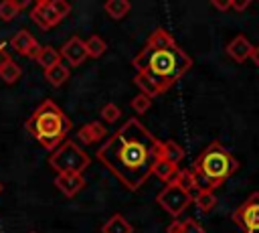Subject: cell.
I'll use <instances>...</instances> for the list:
<instances>
[{"label":"cell","mask_w":259,"mask_h":233,"mask_svg":"<svg viewBox=\"0 0 259 233\" xmlns=\"http://www.w3.org/2000/svg\"><path fill=\"white\" fill-rule=\"evenodd\" d=\"M10 47H12L18 55L28 57V59H34L36 53H38V49H40V45L36 43V38L32 36V32H28L26 28H20V30L10 38Z\"/></svg>","instance_id":"10"},{"label":"cell","mask_w":259,"mask_h":233,"mask_svg":"<svg viewBox=\"0 0 259 233\" xmlns=\"http://www.w3.org/2000/svg\"><path fill=\"white\" fill-rule=\"evenodd\" d=\"M2 190H4V186H2V182H0V195H2Z\"/></svg>","instance_id":"34"},{"label":"cell","mask_w":259,"mask_h":233,"mask_svg":"<svg viewBox=\"0 0 259 233\" xmlns=\"http://www.w3.org/2000/svg\"><path fill=\"white\" fill-rule=\"evenodd\" d=\"M190 170L196 176L198 190H214L239 170V162L221 142H210L194 158Z\"/></svg>","instance_id":"3"},{"label":"cell","mask_w":259,"mask_h":233,"mask_svg":"<svg viewBox=\"0 0 259 233\" xmlns=\"http://www.w3.org/2000/svg\"><path fill=\"white\" fill-rule=\"evenodd\" d=\"M49 164L59 174H83V170L89 168L91 160L75 140H65L53 150V154L49 156Z\"/></svg>","instance_id":"5"},{"label":"cell","mask_w":259,"mask_h":233,"mask_svg":"<svg viewBox=\"0 0 259 233\" xmlns=\"http://www.w3.org/2000/svg\"><path fill=\"white\" fill-rule=\"evenodd\" d=\"M103 10H105L111 18L119 20V18H123V16L132 10V4H130L127 0H107V2L103 4Z\"/></svg>","instance_id":"22"},{"label":"cell","mask_w":259,"mask_h":233,"mask_svg":"<svg viewBox=\"0 0 259 233\" xmlns=\"http://www.w3.org/2000/svg\"><path fill=\"white\" fill-rule=\"evenodd\" d=\"M26 6H28V2H16V0H2V2H0V18H2L4 22H8V20L16 18V16H18V12H20L22 8H26Z\"/></svg>","instance_id":"23"},{"label":"cell","mask_w":259,"mask_h":233,"mask_svg":"<svg viewBox=\"0 0 259 233\" xmlns=\"http://www.w3.org/2000/svg\"><path fill=\"white\" fill-rule=\"evenodd\" d=\"M24 128L42 148L55 150L67 140V134L71 132V120L53 99H45L28 115Z\"/></svg>","instance_id":"4"},{"label":"cell","mask_w":259,"mask_h":233,"mask_svg":"<svg viewBox=\"0 0 259 233\" xmlns=\"http://www.w3.org/2000/svg\"><path fill=\"white\" fill-rule=\"evenodd\" d=\"M101 120L103 122H107V124H113L115 120H119V115H121V109H119V105H115V103H105L103 107H101Z\"/></svg>","instance_id":"27"},{"label":"cell","mask_w":259,"mask_h":233,"mask_svg":"<svg viewBox=\"0 0 259 233\" xmlns=\"http://www.w3.org/2000/svg\"><path fill=\"white\" fill-rule=\"evenodd\" d=\"M166 233H204V227L196 221V219H192V217H188V219H184V221H172L168 227H166Z\"/></svg>","instance_id":"17"},{"label":"cell","mask_w":259,"mask_h":233,"mask_svg":"<svg viewBox=\"0 0 259 233\" xmlns=\"http://www.w3.org/2000/svg\"><path fill=\"white\" fill-rule=\"evenodd\" d=\"M107 136V128L101 122H87L77 130V142H81L83 146H91L101 142Z\"/></svg>","instance_id":"11"},{"label":"cell","mask_w":259,"mask_h":233,"mask_svg":"<svg viewBox=\"0 0 259 233\" xmlns=\"http://www.w3.org/2000/svg\"><path fill=\"white\" fill-rule=\"evenodd\" d=\"M69 75H71V69H69V65H65V61H59L57 65L45 69V79L53 87H61L63 83H67L69 81Z\"/></svg>","instance_id":"14"},{"label":"cell","mask_w":259,"mask_h":233,"mask_svg":"<svg viewBox=\"0 0 259 233\" xmlns=\"http://www.w3.org/2000/svg\"><path fill=\"white\" fill-rule=\"evenodd\" d=\"M245 233H259V192L249 195L231 215Z\"/></svg>","instance_id":"7"},{"label":"cell","mask_w":259,"mask_h":233,"mask_svg":"<svg viewBox=\"0 0 259 233\" xmlns=\"http://www.w3.org/2000/svg\"><path fill=\"white\" fill-rule=\"evenodd\" d=\"M85 49H87V55H89V57L99 59V57L107 51V43H105L99 34H91V36L85 41Z\"/></svg>","instance_id":"26"},{"label":"cell","mask_w":259,"mask_h":233,"mask_svg":"<svg viewBox=\"0 0 259 233\" xmlns=\"http://www.w3.org/2000/svg\"><path fill=\"white\" fill-rule=\"evenodd\" d=\"M180 168L178 166H174V164H170L168 160H158L156 164H154V168H152V174L156 176V178H160L162 182H166V184H170L172 180H174V176H176V172H178Z\"/></svg>","instance_id":"19"},{"label":"cell","mask_w":259,"mask_h":233,"mask_svg":"<svg viewBox=\"0 0 259 233\" xmlns=\"http://www.w3.org/2000/svg\"><path fill=\"white\" fill-rule=\"evenodd\" d=\"M251 61L259 67V45L257 47H253V53H251Z\"/></svg>","instance_id":"33"},{"label":"cell","mask_w":259,"mask_h":233,"mask_svg":"<svg viewBox=\"0 0 259 233\" xmlns=\"http://www.w3.org/2000/svg\"><path fill=\"white\" fill-rule=\"evenodd\" d=\"M192 203L196 205L198 211H202V213H210V211L217 207L219 199H217L214 190H196V195H192Z\"/></svg>","instance_id":"18"},{"label":"cell","mask_w":259,"mask_h":233,"mask_svg":"<svg viewBox=\"0 0 259 233\" xmlns=\"http://www.w3.org/2000/svg\"><path fill=\"white\" fill-rule=\"evenodd\" d=\"M28 233H38V231H28Z\"/></svg>","instance_id":"35"},{"label":"cell","mask_w":259,"mask_h":233,"mask_svg":"<svg viewBox=\"0 0 259 233\" xmlns=\"http://www.w3.org/2000/svg\"><path fill=\"white\" fill-rule=\"evenodd\" d=\"M51 4H53V8H55V12L61 16V20H63L65 16H69V12H71V4H69L67 0H51Z\"/></svg>","instance_id":"29"},{"label":"cell","mask_w":259,"mask_h":233,"mask_svg":"<svg viewBox=\"0 0 259 233\" xmlns=\"http://www.w3.org/2000/svg\"><path fill=\"white\" fill-rule=\"evenodd\" d=\"M156 203H158L168 215H172V217L178 219V217L188 209V205L192 203V195L186 192V190H182V188L176 186L174 182H170V184H166V186L156 195Z\"/></svg>","instance_id":"6"},{"label":"cell","mask_w":259,"mask_h":233,"mask_svg":"<svg viewBox=\"0 0 259 233\" xmlns=\"http://www.w3.org/2000/svg\"><path fill=\"white\" fill-rule=\"evenodd\" d=\"M162 142L138 120L130 118L97 150V160L130 190H138L160 160Z\"/></svg>","instance_id":"1"},{"label":"cell","mask_w":259,"mask_h":233,"mask_svg":"<svg viewBox=\"0 0 259 233\" xmlns=\"http://www.w3.org/2000/svg\"><path fill=\"white\" fill-rule=\"evenodd\" d=\"M251 6V0H243V2H237V0H231V8L233 10H237V12H241V10H245V8H249Z\"/></svg>","instance_id":"30"},{"label":"cell","mask_w":259,"mask_h":233,"mask_svg":"<svg viewBox=\"0 0 259 233\" xmlns=\"http://www.w3.org/2000/svg\"><path fill=\"white\" fill-rule=\"evenodd\" d=\"M34 61H36V63H38L42 69H49V67L57 65V63L61 61V53H59L55 47L47 45V47H40V49H38V53H36Z\"/></svg>","instance_id":"21"},{"label":"cell","mask_w":259,"mask_h":233,"mask_svg":"<svg viewBox=\"0 0 259 233\" xmlns=\"http://www.w3.org/2000/svg\"><path fill=\"white\" fill-rule=\"evenodd\" d=\"M184 148L178 144V142H174V140H166V142H162V152H160V158L162 160H168L170 164H174V166H178L182 160H184Z\"/></svg>","instance_id":"15"},{"label":"cell","mask_w":259,"mask_h":233,"mask_svg":"<svg viewBox=\"0 0 259 233\" xmlns=\"http://www.w3.org/2000/svg\"><path fill=\"white\" fill-rule=\"evenodd\" d=\"M101 233H134V227L123 215L115 213L105 221V225L101 227Z\"/></svg>","instance_id":"16"},{"label":"cell","mask_w":259,"mask_h":233,"mask_svg":"<svg viewBox=\"0 0 259 233\" xmlns=\"http://www.w3.org/2000/svg\"><path fill=\"white\" fill-rule=\"evenodd\" d=\"M210 4H212V8H217V10H229V8H231V0H212Z\"/></svg>","instance_id":"31"},{"label":"cell","mask_w":259,"mask_h":233,"mask_svg":"<svg viewBox=\"0 0 259 233\" xmlns=\"http://www.w3.org/2000/svg\"><path fill=\"white\" fill-rule=\"evenodd\" d=\"M132 65L136 73L152 79L164 93L192 67V59L166 28H156L132 59Z\"/></svg>","instance_id":"2"},{"label":"cell","mask_w":259,"mask_h":233,"mask_svg":"<svg viewBox=\"0 0 259 233\" xmlns=\"http://www.w3.org/2000/svg\"><path fill=\"white\" fill-rule=\"evenodd\" d=\"M61 61L65 59V63L69 67H79L89 55L85 49V41H81L79 36H71L63 47H61Z\"/></svg>","instance_id":"9"},{"label":"cell","mask_w":259,"mask_h":233,"mask_svg":"<svg viewBox=\"0 0 259 233\" xmlns=\"http://www.w3.org/2000/svg\"><path fill=\"white\" fill-rule=\"evenodd\" d=\"M8 61H10V55L6 53V45L2 43V45H0V67H2V65H6Z\"/></svg>","instance_id":"32"},{"label":"cell","mask_w":259,"mask_h":233,"mask_svg":"<svg viewBox=\"0 0 259 233\" xmlns=\"http://www.w3.org/2000/svg\"><path fill=\"white\" fill-rule=\"evenodd\" d=\"M20 75H22V69H20V65H18V63H14L12 59H10L6 65H2V67H0V79H2L6 85L16 83V81L20 79Z\"/></svg>","instance_id":"24"},{"label":"cell","mask_w":259,"mask_h":233,"mask_svg":"<svg viewBox=\"0 0 259 233\" xmlns=\"http://www.w3.org/2000/svg\"><path fill=\"white\" fill-rule=\"evenodd\" d=\"M134 83L138 85V89H140V93H144V95H148L150 99L162 93V91H160V87H158V85H156V83H154L152 79H148L146 75H140V73H136V77H134Z\"/></svg>","instance_id":"25"},{"label":"cell","mask_w":259,"mask_h":233,"mask_svg":"<svg viewBox=\"0 0 259 233\" xmlns=\"http://www.w3.org/2000/svg\"><path fill=\"white\" fill-rule=\"evenodd\" d=\"M30 18H32L34 24H38L45 30H49V28H53V26H57L61 22V16L55 12L51 0H38L30 8Z\"/></svg>","instance_id":"8"},{"label":"cell","mask_w":259,"mask_h":233,"mask_svg":"<svg viewBox=\"0 0 259 233\" xmlns=\"http://www.w3.org/2000/svg\"><path fill=\"white\" fill-rule=\"evenodd\" d=\"M227 55L235 61V63H245L251 53H253V45L249 43V38L245 34H237L229 45H227Z\"/></svg>","instance_id":"12"},{"label":"cell","mask_w":259,"mask_h":233,"mask_svg":"<svg viewBox=\"0 0 259 233\" xmlns=\"http://www.w3.org/2000/svg\"><path fill=\"white\" fill-rule=\"evenodd\" d=\"M55 186L65 195V197H75L85 188V178L83 174H59L55 178Z\"/></svg>","instance_id":"13"},{"label":"cell","mask_w":259,"mask_h":233,"mask_svg":"<svg viewBox=\"0 0 259 233\" xmlns=\"http://www.w3.org/2000/svg\"><path fill=\"white\" fill-rule=\"evenodd\" d=\"M172 182H174L176 186H180L182 190L190 192V195L198 190V184H196V176H194V172H192L190 168H182V170H178Z\"/></svg>","instance_id":"20"},{"label":"cell","mask_w":259,"mask_h":233,"mask_svg":"<svg viewBox=\"0 0 259 233\" xmlns=\"http://www.w3.org/2000/svg\"><path fill=\"white\" fill-rule=\"evenodd\" d=\"M150 105H152V99L148 95H144V93H138L132 99V109L136 113H146V109H150Z\"/></svg>","instance_id":"28"}]
</instances>
